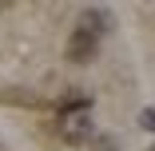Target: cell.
<instances>
[{
    "label": "cell",
    "instance_id": "6da1fadb",
    "mask_svg": "<svg viewBox=\"0 0 155 151\" xmlns=\"http://www.w3.org/2000/svg\"><path fill=\"white\" fill-rule=\"evenodd\" d=\"M60 131H64V139L72 143H84L91 135V103H72L64 107V115H60Z\"/></svg>",
    "mask_w": 155,
    "mask_h": 151
},
{
    "label": "cell",
    "instance_id": "7a4b0ae2",
    "mask_svg": "<svg viewBox=\"0 0 155 151\" xmlns=\"http://www.w3.org/2000/svg\"><path fill=\"white\" fill-rule=\"evenodd\" d=\"M96 52H100V36L96 32H91V28H76V32H72V40H68V60H72V64H87V60H96Z\"/></svg>",
    "mask_w": 155,
    "mask_h": 151
},
{
    "label": "cell",
    "instance_id": "3957f363",
    "mask_svg": "<svg viewBox=\"0 0 155 151\" xmlns=\"http://www.w3.org/2000/svg\"><path fill=\"white\" fill-rule=\"evenodd\" d=\"M139 123H143L147 131H155V111H151V107H147V111H139Z\"/></svg>",
    "mask_w": 155,
    "mask_h": 151
}]
</instances>
